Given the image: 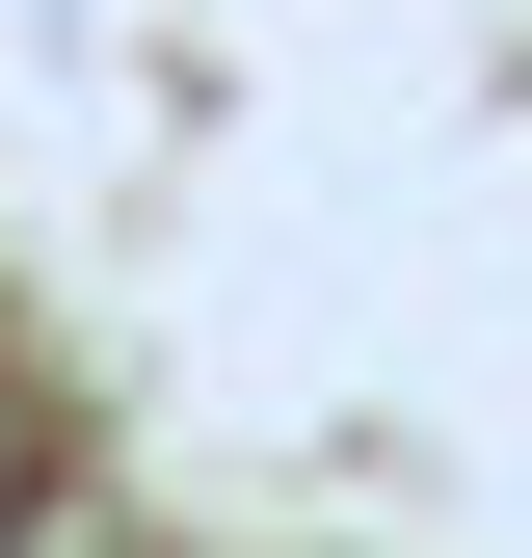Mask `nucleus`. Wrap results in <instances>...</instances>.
I'll return each mask as SVG.
<instances>
[{
    "instance_id": "f257e3e1",
    "label": "nucleus",
    "mask_w": 532,
    "mask_h": 558,
    "mask_svg": "<svg viewBox=\"0 0 532 558\" xmlns=\"http://www.w3.org/2000/svg\"><path fill=\"white\" fill-rule=\"evenodd\" d=\"M53 506V426H27V373H0V532H27Z\"/></svg>"
}]
</instances>
